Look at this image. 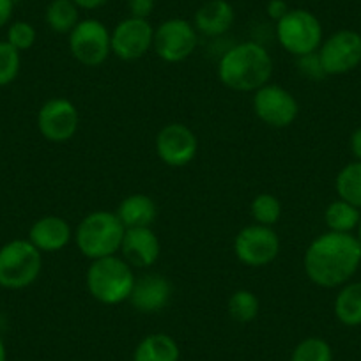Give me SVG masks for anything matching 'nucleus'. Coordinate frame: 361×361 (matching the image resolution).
<instances>
[{
  "mask_svg": "<svg viewBox=\"0 0 361 361\" xmlns=\"http://www.w3.org/2000/svg\"><path fill=\"white\" fill-rule=\"evenodd\" d=\"M0 361H8V350H6V343L0 336Z\"/></svg>",
  "mask_w": 361,
  "mask_h": 361,
  "instance_id": "obj_36",
  "label": "nucleus"
},
{
  "mask_svg": "<svg viewBox=\"0 0 361 361\" xmlns=\"http://www.w3.org/2000/svg\"><path fill=\"white\" fill-rule=\"evenodd\" d=\"M80 9L83 11H94V9L103 8L105 4H109L110 0H73Z\"/></svg>",
  "mask_w": 361,
  "mask_h": 361,
  "instance_id": "obj_35",
  "label": "nucleus"
},
{
  "mask_svg": "<svg viewBox=\"0 0 361 361\" xmlns=\"http://www.w3.org/2000/svg\"><path fill=\"white\" fill-rule=\"evenodd\" d=\"M36 39L37 32L36 29H34V25L29 22H23V20L13 22L8 29V37H6V41H8L11 47H15L20 54L30 50V48L36 44Z\"/></svg>",
  "mask_w": 361,
  "mask_h": 361,
  "instance_id": "obj_29",
  "label": "nucleus"
},
{
  "mask_svg": "<svg viewBox=\"0 0 361 361\" xmlns=\"http://www.w3.org/2000/svg\"><path fill=\"white\" fill-rule=\"evenodd\" d=\"M253 112L266 126L283 130L300 116V103L290 90L276 83H266L253 92Z\"/></svg>",
  "mask_w": 361,
  "mask_h": 361,
  "instance_id": "obj_9",
  "label": "nucleus"
},
{
  "mask_svg": "<svg viewBox=\"0 0 361 361\" xmlns=\"http://www.w3.org/2000/svg\"><path fill=\"white\" fill-rule=\"evenodd\" d=\"M326 76H340L354 71L361 64V34L342 29L322 41L317 50Z\"/></svg>",
  "mask_w": 361,
  "mask_h": 361,
  "instance_id": "obj_11",
  "label": "nucleus"
},
{
  "mask_svg": "<svg viewBox=\"0 0 361 361\" xmlns=\"http://www.w3.org/2000/svg\"><path fill=\"white\" fill-rule=\"evenodd\" d=\"M335 190L338 199L361 209V161H350L336 173Z\"/></svg>",
  "mask_w": 361,
  "mask_h": 361,
  "instance_id": "obj_24",
  "label": "nucleus"
},
{
  "mask_svg": "<svg viewBox=\"0 0 361 361\" xmlns=\"http://www.w3.org/2000/svg\"><path fill=\"white\" fill-rule=\"evenodd\" d=\"M361 266V245L354 234L324 232L308 245L303 269L312 283L322 289H340L353 280Z\"/></svg>",
  "mask_w": 361,
  "mask_h": 361,
  "instance_id": "obj_1",
  "label": "nucleus"
},
{
  "mask_svg": "<svg viewBox=\"0 0 361 361\" xmlns=\"http://www.w3.org/2000/svg\"><path fill=\"white\" fill-rule=\"evenodd\" d=\"M80 128V112L73 102L66 98H51L37 112V130L54 144L69 142Z\"/></svg>",
  "mask_w": 361,
  "mask_h": 361,
  "instance_id": "obj_13",
  "label": "nucleus"
},
{
  "mask_svg": "<svg viewBox=\"0 0 361 361\" xmlns=\"http://www.w3.org/2000/svg\"><path fill=\"white\" fill-rule=\"evenodd\" d=\"M156 0H128V9H130V16L133 18L149 20V16L154 13Z\"/></svg>",
  "mask_w": 361,
  "mask_h": 361,
  "instance_id": "obj_31",
  "label": "nucleus"
},
{
  "mask_svg": "<svg viewBox=\"0 0 361 361\" xmlns=\"http://www.w3.org/2000/svg\"><path fill=\"white\" fill-rule=\"evenodd\" d=\"M218 80L238 92H255L269 83L273 76V59L266 47L257 41H245L221 55L218 62Z\"/></svg>",
  "mask_w": 361,
  "mask_h": 361,
  "instance_id": "obj_2",
  "label": "nucleus"
},
{
  "mask_svg": "<svg viewBox=\"0 0 361 361\" xmlns=\"http://www.w3.org/2000/svg\"><path fill=\"white\" fill-rule=\"evenodd\" d=\"M349 149L353 154L354 161H361V126L350 133L349 138Z\"/></svg>",
  "mask_w": 361,
  "mask_h": 361,
  "instance_id": "obj_34",
  "label": "nucleus"
},
{
  "mask_svg": "<svg viewBox=\"0 0 361 361\" xmlns=\"http://www.w3.org/2000/svg\"><path fill=\"white\" fill-rule=\"evenodd\" d=\"M15 11V0H0V29L9 25Z\"/></svg>",
  "mask_w": 361,
  "mask_h": 361,
  "instance_id": "obj_33",
  "label": "nucleus"
},
{
  "mask_svg": "<svg viewBox=\"0 0 361 361\" xmlns=\"http://www.w3.org/2000/svg\"><path fill=\"white\" fill-rule=\"evenodd\" d=\"M361 221V209L342 199H336L326 207L324 224L329 232L353 234Z\"/></svg>",
  "mask_w": 361,
  "mask_h": 361,
  "instance_id": "obj_22",
  "label": "nucleus"
},
{
  "mask_svg": "<svg viewBox=\"0 0 361 361\" xmlns=\"http://www.w3.org/2000/svg\"><path fill=\"white\" fill-rule=\"evenodd\" d=\"M44 20L50 30L57 34H69L80 22V8L73 0H51L47 6Z\"/></svg>",
  "mask_w": 361,
  "mask_h": 361,
  "instance_id": "obj_23",
  "label": "nucleus"
},
{
  "mask_svg": "<svg viewBox=\"0 0 361 361\" xmlns=\"http://www.w3.org/2000/svg\"><path fill=\"white\" fill-rule=\"evenodd\" d=\"M110 39H112V55L126 62L138 61L152 50L154 27L149 20L128 16L114 27Z\"/></svg>",
  "mask_w": 361,
  "mask_h": 361,
  "instance_id": "obj_14",
  "label": "nucleus"
},
{
  "mask_svg": "<svg viewBox=\"0 0 361 361\" xmlns=\"http://www.w3.org/2000/svg\"><path fill=\"white\" fill-rule=\"evenodd\" d=\"M43 269V253L29 239H13L0 248V287L9 290L32 286Z\"/></svg>",
  "mask_w": 361,
  "mask_h": 361,
  "instance_id": "obj_5",
  "label": "nucleus"
},
{
  "mask_svg": "<svg viewBox=\"0 0 361 361\" xmlns=\"http://www.w3.org/2000/svg\"><path fill=\"white\" fill-rule=\"evenodd\" d=\"M69 51L85 68H98L112 55L110 30L96 18L80 20L78 25L68 34Z\"/></svg>",
  "mask_w": 361,
  "mask_h": 361,
  "instance_id": "obj_7",
  "label": "nucleus"
},
{
  "mask_svg": "<svg viewBox=\"0 0 361 361\" xmlns=\"http://www.w3.org/2000/svg\"><path fill=\"white\" fill-rule=\"evenodd\" d=\"M289 11H290V8L286 0H269L266 6L267 16H269V18L273 20L275 23L280 22V20H282Z\"/></svg>",
  "mask_w": 361,
  "mask_h": 361,
  "instance_id": "obj_32",
  "label": "nucleus"
},
{
  "mask_svg": "<svg viewBox=\"0 0 361 361\" xmlns=\"http://www.w3.org/2000/svg\"><path fill=\"white\" fill-rule=\"evenodd\" d=\"M75 238V231L62 216H43L32 224L29 231V241L41 253H55L64 250Z\"/></svg>",
  "mask_w": 361,
  "mask_h": 361,
  "instance_id": "obj_17",
  "label": "nucleus"
},
{
  "mask_svg": "<svg viewBox=\"0 0 361 361\" xmlns=\"http://www.w3.org/2000/svg\"><path fill=\"white\" fill-rule=\"evenodd\" d=\"M180 349L166 333H152L140 340L133 353V361H179Z\"/></svg>",
  "mask_w": 361,
  "mask_h": 361,
  "instance_id": "obj_20",
  "label": "nucleus"
},
{
  "mask_svg": "<svg viewBox=\"0 0 361 361\" xmlns=\"http://www.w3.org/2000/svg\"><path fill=\"white\" fill-rule=\"evenodd\" d=\"M172 283L159 273H144L135 280L130 303L140 314H158L169 307L172 300Z\"/></svg>",
  "mask_w": 361,
  "mask_h": 361,
  "instance_id": "obj_15",
  "label": "nucleus"
},
{
  "mask_svg": "<svg viewBox=\"0 0 361 361\" xmlns=\"http://www.w3.org/2000/svg\"><path fill=\"white\" fill-rule=\"evenodd\" d=\"M335 317L343 326H361V282H347L338 289L333 303Z\"/></svg>",
  "mask_w": 361,
  "mask_h": 361,
  "instance_id": "obj_21",
  "label": "nucleus"
},
{
  "mask_svg": "<svg viewBox=\"0 0 361 361\" xmlns=\"http://www.w3.org/2000/svg\"><path fill=\"white\" fill-rule=\"evenodd\" d=\"M159 253H161V243L152 227L126 228L119 255L131 267L147 269L154 266L156 260L159 259Z\"/></svg>",
  "mask_w": 361,
  "mask_h": 361,
  "instance_id": "obj_16",
  "label": "nucleus"
},
{
  "mask_svg": "<svg viewBox=\"0 0 361 361\" xmlns=\"http://www.w3.org/2000/svg\"><path fill=\"white\" fill-rule=\"evenodd\" d=\"M22 57L20 51L8 41H0V87L11 85L20 75Z\"/></svg>",
  "mask_w": 361,
  "mask_h": 361,
  "instance_id": "obj_28",
  "label": "nucleus"
},
{
  "mask_svg": "<svg viewBox=\"0 0 361 361\" xmlns=\"http://www.w3.org/2000/svg\"><path fill=\"white\" fill-rule=\"evenodd\" d=\"M356 238H357V241H360V245H361V221H360V225H357V228H356Z\"/></svg>",
  "mask_w": 361,
  "mask_h": 361,
  "instance_id": "obj_37",
  "label": "nucleus"
},
{
  "mask_svg": "<svg viewBox=\"0 0 361 361\" xmlns=\"http://www.w3.org/2000/svg\"><path fill=\"white\" fill-rule=\"evenodd\" d=\"M116 214L126 228L152 227L158 216V206L145 193H131L121 200Z\"/></svg>",
  "mask_w": 361,
  "mask_h": 361,
  "instance_id": "obj_19",
  "label": "nucleus"
},
{
  "mask_svg": "<svg viewBox=\"0 0 361 361\" xmlns=\"http://www.w3.org/2000/svg\"><path fill=\"white\" fill-rule=\"evenodd\" d=\"M156 154L172 169L186 166L197 158L199 138L195 131L183 123H169L158 131L154 140Z\"/></svg>",
  "mask_w": 361,
  "mask_h": 361,
  "instance_id": "obj_12",
  "label": "nucleus"
},
{
  "mask_svg": "<svg viewBox=\"0 0 361 361\" xmlns=\"http://www.w3.org/2000/svg\"><path fill=\"white\" fill-rule=\"evenodd\" d=\"M227 310L232 321L241 322V324H248V322L255 321L257 315H259L260 301L253 290L238 289L231 294V298H228Z\"/></svg>",
  "mask_w": 361,
  "mask_h": 361,
  "instance_id": "obj_25",
  "label": "nucleus"
},
{
  "mask_svg": "<svg viewBox=\"0 0 361 361\" xmlns=\"http://www.w3.org/2000/svg\"><path fill=\"white\" fill-rule=\"evenodd\" d=\"M282 202L273 193H259L250 206V214L255 224L266 225V227H275L282 218Z\"/></svg>",
  "mask_w": 361,
  "mask_h": 361,
  "instance_id": "obj_26",
  "label": "nucleus"
},
{
  "mask_svg": "<svg viewBox=\"0 0 361 361\" xmlns=\"http://www.w3.org/2000/svg\"><path fill=\"white\" fill-rule=\"evenodd\" d=\"M296 61H298V69H300V73L305 76V78L315 80V82L326 78L324 68H322L321 57H319L317 51H315V54L303 55V57H298Z\"/></svg>",
  "mask_w": 361,
  "mask_h": 361,
  "instance_id": "obj_30",
  "label": "nucleus"
},
{
  "mask_svg": "<svg viewBox=\"0 0 361 361\" xmlns=\"http://www.w3.org/2000/svg\"><path fill=\"white\" fill-rule=\"evenodd\" d=\"M290 361H333L331 345L324 338L308 336L298 343Z\"/></svg>",
  "mask_w": 361,
  "mask_h": 361,
  "instance_id": "obj_27",
  "label": "nucleus"
},
{
  "mask_svg": "<svg viewBox=\"0 0 361 361\" xmlns=\"http://www.w3.org/2000/svg\"><path fill=\"white\" fill-rule=\"evenodd\" d=\"M282 243L273 227L253 224L241 228L234 238V253L248 267H266L280 255Z\"/></svg>",
  "mask_w": 361,
  "mask_h": 361,
  "instance_id": "obj_10",
  "label": "nucleus"
},
{
  "mask_svg": "<svg viewBox=\"0 0 361 361\" xmlns=\"http://www.w3.org/2000/svg\"><path fill=\"white\" fill-rule=\"evenodd\" d=\"M235 11L227 0H207L195 11L193 27L206 37H220L232 29Z\"/></svg>",
  "mask_w": 361,
  "mask_h": 361,
  "instance_id": "obj_18",
  "label": "nucleus"
},
{
  "mask_svg": "<svg viewBox=\"0 0 361 361\" xmlns=\"http://www.w3.org/2000/svg\"><path fill=\"white\" fill-rule=\"evenodd\" d=\"M126 227L116 213L98 209L87 214L75 228L76 248L89 260L119 255Z\"/></svg>",
  "mask_w": 361,
  "mask_h": 361,
  "instance_id": "obj_4",
  "label": "nucleus"
},
{
  "mask_svg": "<svg viewBox=\"0 0 361 361\" xmlns=\"http://www.w3.org/2000/svg\"><path fill=\"white\" fill-rule=\"evenodd\" d=\"M199 47V32L185 18H169L154 29L152 50L169 64L186 61Z\"/></svg>",
  "mask_w": 361,
  "mask_h": 361,
  "instance_id": "obj_8",
  "label": "nucleus"
},
{
  "mask_svg": "<svg viewBox=\"0 0 361 361\" xmlns=\"http://www.w3.org/2000/svg\"><path fill=\"white\" fill-rule=\"evenodd\" d=\"M135 280L137 275L133 267L121 255L90 260L85 275L87 290L90 296L102 305H110V307L130 300Z\"/></svg>",
  "mask_w": 361,
  "mask_h": 361,
  "instance_id": "obj_3",
  "label": "nucleus"
},
{
  "mask_svg": "<svg viewBox=\"0 0 361 361\" xmlns=\"http://www.w3.org/2000/svg\"><path fill=\"white\" fill-rule=\"evenodd\" d=\"M275 29L280 47L296 59L315 54L324 41L321 20L308 9H290Z\"/></svg>",
  "mask_w": 361,
  "mask_h": 361,
  "instance_id": "obj_6",
  "label": "nucleus"
}]
</instances>
